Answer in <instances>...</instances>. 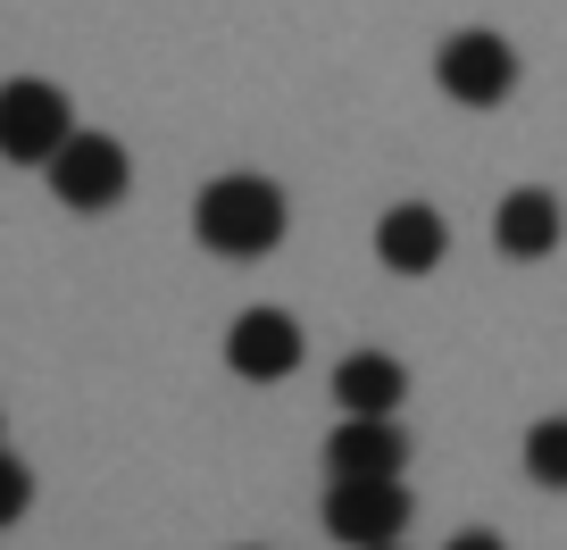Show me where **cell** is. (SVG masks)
<instances>
[{
    "instance_id": "cell-1",
    "label": "cell",
    "mask_w": 567,
    "mask_h": 550,
    "mask_svg": "<svg viewBox=\"0 0 567 550\" xmlns=\"http://www.w3.org/2000/svg\"><path fill=\"white\" fill-rule=\"evenodd\" d=\"M284 226H292V209H284V193L267 176H217L193 200V234L217 259H267L284 242Z\"/></svg>"
},
{
    "instance_id": "cell-2",
    "label": "cell",
    "mask_w": 567,
    "mask_h": 550,
    "mask_svg": "<svg viewBox=\"0 0 567 550\" xmlns=\"http://www.w3.org/2000/svg\"><path fill=\"white\" fill-rule=\"evenodd\" d=\"M409 484L401 476H326V533H334L342 550H375V542H401L409 526Z\"/></svg>"
},
{
    "instance_id": "cell-3",
    "label": "cell",
    "mask_w": 567,
    "mask_h": 550,
    "mask_svg": "<svg viewBox=\"0 0 567 550\" xmlns=\"http://www.w3.org/2000/svg\"><path fill=\"white\" fill-rule=\"evenodd\" d=\"M75 134V108L42 75H9L0 84V159L9 167H51V151Z\"/></svg>"
},
{
    "instance_id": "cell-4",
    "label": "cell",
    "mask_w": 567,
    "mask_h": 550,
    "mask_svg": "<svg viewBox=\"0 0 567 550\" xmlns=\"http://www.w3.org/2000/svg\"><path fill=\"white\" fill-rule=\"evenodd\" d=\"M51 193L68 200V209H117L125 200V184H134V159H125V143L117 134H68V143L51 151Z\"/></svg>"
},
{
    "instance_id": "cell-5",
    "label": "cell",
    "mask_w": 567,
    "mask_h": 550,
    "mask_svg": "<svg viewBox=\"0 0 567 550\" xmlns=\"http://www.w3.org/2000/svg\"><path fill=\"white\" fill-rule=\"evenodd\" d=\"M434 84L451 92L460 108H501L517 92V51L493 34V25H467L434 51Z\"/></svg>"
},
{
    "instance_id": "cell-6",
    "label": "cell",
    "mask_w": 567,
    "mask_h": 550,
    "mask_svg": "<svg viewBox=\"0 0 567 550\" xmlns=\"http://www.w3.org/2000/svg\"><path fill=\"white\" fill-rule=\"evenodd\" d=\"M309 334L301 318H284V309H243V318L226 325V367L243 375V384H284V375L301 367Z\"/></svg>"
},
{
    "instance_id": "cell-7",
    "label": "cell",
    "mask_w": 567,
    "mask_h": 550,
    "mask_svg": "<svg viewBox=\"0 0 567 550\" xmlns=\"http://www.w3.org/2000/svg\"><path fill=\"white\" fill-rule=\"evenodd\" d=\"M443 250H451L443 209H425V200H401V209L375 217V259H384L392 276H434V267H443Z\"/></svg>"
},
{
    "instance_id": "cell-8",
    "label": "cell",
    "mask_w": 567,
    "mask_h": 550,
    "mask_svg": "<svg viewBox=\"0 0 567 550\" xmlns=\"http://www.w3.org/2000/svg\"><path fill=\"white\" fill-rule=\"evenodd\" d=\"M409 434L392 417H342V434H326V476H401Z\"/></svg>"
},
{
    "instance_id": "cell-9",
    "label": "cell",
    "mask_w": 567,
    "mask_h": 550,
    "mask_svg": "<svg viewBox=\"0 0 567 550\" xmlns=\"http://www.w3.org/2000/svg\"><path fill=\"white\" fill-rule=\"evenodd\" d=\"M334 401H342V417H392L409 401V367L392 351H351L334 367Z\"/></svg>"
},
{
    "instance_id": "cell-10",
    "label": "cell",
    "mask_w": 567,
    "mask_h": 550,
    "mask_svg": "<svg viewBox=\"0 0 567 550\" xmlns=\"http://www.w3.org/2000/svg\"><path fill=\"white\" fill-rule=\"evenodd\" d=\"M493 242H501V259H550L559 250V193H543V184L509 193L493 209Z\"/></svg>"
},
{
    "instance_id": "cell-11",
    "label": "cell",
    "mask_w": 567,
    "mask_h": 550,
    "mask_svg": "<svg viewBox=\"0 0 567 550\" xmlns=\"http://www.w3.org/2000/svg\"><path fill=\"white\" fill-rule=\"evenodd\" d=\"M526 476L543 484V492H567V417H543V426L526 434Z\"/></svg>"
},
{
    "instance_id": "cell-12",
    "label": "cell",
    "mask_w": 567,
    "mask_h": 550,
    "mask_svg": "<svg viewBox=\"0 0 567 550\" xmlns=\"http://www.w3.org/2000/svg\"><path fill=\"white\" fill-rule=\"evenodd\" d=\"M25 509H34V476H25V459L0 450V526H18Z\"/></svg>"
},
{
    "instance_id": "cell-13",
    "label": "cell",
    "mask_w": 567,
    "mask_h": 550,
    "mask_svg": "<svg viewBox=\"0 0 567 550\" xmlns=\"http://www.w3.org/2000/svg\"><path fill=\"white\" fill-rule=\"evenodd\" d=\"M443 550H509V542H501V533L493 526H467V533H451V542Z\"/></svg>"
},
{
    "instance_id": "cell-14",
    "label": "cell",
    "mask_w": 567,
    "mask_h": 550,
    "mask_svg": "<svg viewBox=\"0 0 567 550\" xmlns=\"http://www.w3.org/2000/svg\"><path fill=\"white\" fill-rule=\"evenodd\" d=\"M375 550H401V542H375Z\"/></svg>"
}]
</instances>
